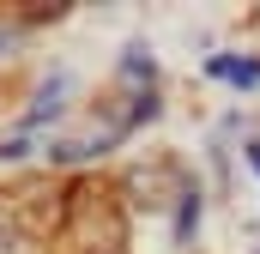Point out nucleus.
Here are the masks:
<instances>
[{
  "label": "nucleus",
  "mask_w": 260,
  "mask_h": 254,
  "mask_svg": "<svg viewBox=\"0 0 260 254\" xmlns=\"http://www.w3.org/2000/svg\"><path fill=\"white\" fill-rule=\"evenodd\" d=\"M212 73H218V79H236V85H254V79H260L254 61H230V55H218V61H212Z\"/></svg>",
  "instance_id": "f257e3e1"
}]
</instances>
